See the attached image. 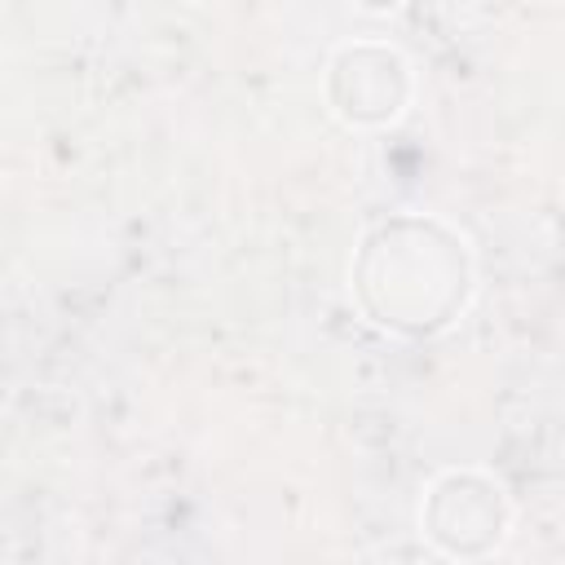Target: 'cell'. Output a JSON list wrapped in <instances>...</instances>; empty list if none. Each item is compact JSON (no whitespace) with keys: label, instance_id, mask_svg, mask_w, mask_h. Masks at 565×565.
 <instances>
[{"label":"cell","instance_id":"1","mask_svg":"<svg viewBox=\"0 0 565 565\" xmlns=\"http://www.w3.org/2000/svg\"><path fill=\"white\" fill-rule=\"evenodd\" d=\"M340 66L358 75V88L331 93V110L344 124H388L406 106V62L384 44H344L335 53Z\"/></svg>","mask_w":565,"mask_h":565}]
</instances>
